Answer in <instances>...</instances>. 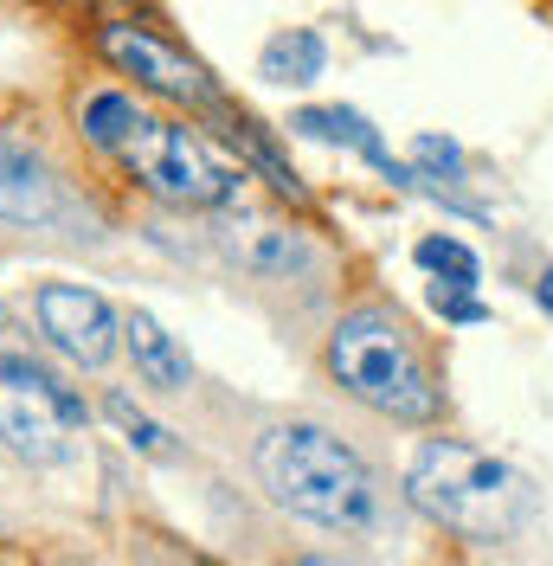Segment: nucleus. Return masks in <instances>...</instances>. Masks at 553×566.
<instances>
[{
  "label": "nucleus",
  "mask_w": 553,
  "mask_h": 566,
  "mask_svg": "<svg viewBox=\"0 0 553 566\" xmlns=\"http://www.w3.org/2000/svg\"><path fill=\"white\" fill-rule=\"evenodd\" d=\"M534 303H541V310L553 316V264L541 271V277H534Z\"/></svg>",
  "instance_id": "aec40b11"
},
{
  "label": "nucleus",
  "mask_w": 553,
  "mask_h": 566,
  "mask_svg": "<svg viewBox=\"0 0 553 566\" xmlns=\"http://www.w3.org/2000/svg\"><path fill=\"white\" fill-rule=\"evenodd\" d=\"M232 258H239L251 277H303V271H315V245L296 232V226H271V219H244V226H232Z\"/></svg>",
  "instance_id": "6e6552de"
},
{
  "label": "nucleus",
  "mask_w": 553,
  "mask_h": 566,
  "mask_svg": "<svg viewBox=\"0 0 553 566\" xmlns=\"http://www.w3.org/2000/svg\"><path fill=\"white\" fill-rule=\"evenodd\" d=\"M33 316H39V335L77 367H104L116 354V335H123V316L84 283H39Z\"/></svg>",
  "instance_id": "423d86ee"
},
{
  "label": "nucleus",
  "mask_w": 553,
  "mask_h": 566,
  "mask_svg": "<svg viewBox=\"0 0 553 566\" xmlns=\"http://www.w3.org/2000/svg\"><path fill=\"white\" fill-rule=\"evenodd\" d=\"M413 161H418V168H438V175H457V168H463V148L445 142V136H418L413 142Z\"/></svg>",
  "instance_id": "6ab92c4d"
},
{
  "label": "nucleus",
  "mask_w": 553,
  "mask_h": 566,
  "mask_svg": "<svg viewBox=\"0 0 553 566\" xmlns=\"http://www.w3.org/2000/svg\"><path fill=\"white\" fill-rule=\"evenodd\" d=\"M290 129H296V136H310V142H328V148H361V155H367L393 187H418V180H425L418 168H406V161H393V155H386V142L374 136V123H367L361 109L310 104V109H296V116H290Z\"/></svg>",
  "instance_id": "0eeeda50"
},
{
  "label": "nucleus",
  "mask_w": 553,
  "mask_h": 566,
  "mask_svg": "<svg viewBox=\"0 0 553 566\" xmlns=\"http://www.w3.org/2000/svg\"><path fill=\"white\" fill-rule=\"evenodd\" d=\"M104 419L116 424V431H123L129 444H136L142 458H174V431H168V424L148 419V412H142L129 392H109V399H104Z\"/></svg>",
  "instance_id": "dca6fc26"
},
{
  "label": "nucleus",
  "mask_w": 553,
  "mask_h": 566,
  "mask_svg": "<svg viewBox=\"0 0 553 566\" xmlns=\"http://www.w3.org/2000/svg\"><path fill=\"white\" fill-rule=\"evenodd\" d=\"M322 367L347 399H361L367 412H380L393 424L445 419V387L418 348V335L393 310H347L322 342Z\"/></svg>",
  "instance_id": "f257e3e1"
},
{
  "label": "nucleus",
  "mask_w": 553,
  "mask_h": 566,
  "mask_svg": "<svg viewBox=\"0 0 553 566\" xmlns=\"http://www.w3.org/2000/svg\"><path fill=\"white\" fill-rule=\"evenodd\" d=\"M77 123H84V142H91V148L123 155V142L148 123V109H142L129 91H91V97L77 104Z\"/></svg>",
  "instance_id": "ddd939ff"
},
{
  "label": "nucleus",
  "mask_w": 553,
  "mask_h": 566,
  "mask_svg": "<svg viewBox=\"0 0 553 566\" xmlns=\"http://www.w3.org/2000/svg\"><path fill=\"white\" fill-rule=\"evenodd\" d=\"M52 212H59V187L45 175V161L33 148H20V142H0V219L45 226Z\"/></svg>",
  "instance_id": "1a4fd4ad"
},
{
  "label": "nucleus",
  "mask_w": 553,
  "mask_h": 566,
  "mask_svg": "<svg viewBox=\"0 0 553 566\" xmlns=\"http://www.w3.org/2000/svg\"><path fill=\"white\" fill-rule=\"evenodd\" d=\"M413 258H418V264H425L438 283H457V290H477V283H483L477 251L457 245V239H438V232H431V239H418V245H413Z\"/></svg>",
  "instance_id": "f3484780"
},
{
  "label": "nucleus",
  "mask_w": 553,
  "mask_h": 566,
  "mask_svg": "<svg viewBox=\"0 0 553 566\" xmlns=\"http://www.w3.org/2000/svg\"><path fill=\"white\" fill-rule=\"evenodd\" d=\"M406 502L425 522L463 541H509L534 515V490L502 458H489L463 438H425L406 470Z\"/></svg>",
  "instance_id": "7ed1b4c3"
},
{
  "label": "nucleus",
  "mask_w": 553,
  "mask_h": 566,
  "mask_svg": "<svg viewBox=\"0 0 553 566\" xmlns=\"http://www.w3.org/2000/svg\"><path fill=\"white\" fill-rule=\"evenodd\" d=\"M97 52L104 65H116L123 77H136V91H155L168 104L187 109H219V91L200 59H187L174 39H161L155 27H136V20H104L97 27Z\"/></svg>",
  "instance_id": "39448f33"
},
{
  "label": "nucleus",
  "mask_w": 553,
  "mask_h": 566,
  "mask_svg": "<svg viewBox=\"0 0 553 566\" xmlns=\"http://www.w3.org/2000/svg\"><path fill=\"white\" fill-rule=\"evenodd\" d=\"M116 161H123L155 200H168V207H226L244 180V175H232V168H219L200 136H187V129H174V123H155V116L123 142Z\"/></svg>",
  "instance_id": "20e7f679"
},
{
  "label": "nucleus",
  "mask_w": 553,
  "mask_h": 566,
  "mask_svg": "<svg viewBox=\"0 0 553 566\" xmlns=\"http://www.w3.org/2000/svg\"><path fill=\"white\" fill-rule=\"evenodd\" d=\"M123 348H129L136 374L155 392H187L194 387V360H187V348H180L148 310H129V316H123Z\"/></svg>",
  "instance_id": "9d476101"
},
{
  "label": "nucleus",
  "mask_w": 553,
  "mask_h": 566,
  "mask_svg": "<svg viewBox=\"0 0 553 566\" xmlns=\"http://www.w3.org/2000/svg\"><path fill=\"white\" fill-rule=\"evenodd\" d=\"M258 483L276 509L303 515L315 528H367L380 515V490L361 451L303 419L271 424L258 438Z\"/></svg>",
  "instance_id": "f03ea898"
},
{
  "label": "nucleus",
  "mask_w": 553,
  "mask_h": 566,
  "mask_svg": "<svg viewBox=\"0 0 553 566\" xmlns=\"http://www.w3.org/2000/svg\"><path fill=\"white\" fill-rule=\"evenodd\" d=\"M226 136H232V148L244 155V168H251V175L264 180L271 193H283V200H296V207L310 200V187L296 180V168H290V161H283V155H276V148H271L264 136H258V123H244V116H232V123H226Z\"/></svg>",
  "instance_id": "2eb2a0df"
},
{
  "label": "nucleus",
  "mask_w": 553,
  "mask_h": 566,
  "mask_svg": "<svg viewBox=\"0 0 553 566\" xmlns=\"http://www.w3.org/2000/svg\"><path fill=\"white\" fill-rule=\"evenodd\" d=\"M431 310L445 322H463V328H477V322H489V303H477L470 290H457V283H438L431 290Z\"/></svg>",
  "instance_id": "a211bd4d"
},
{
  "label": "nucleus",
  "mask_w": 553,
  "mask_h": 566,
  "mask_svg": "<svg viewBox=\"0 0 553 566\" xmlns=\"http://www.w3.org/2000/svg\"><path fill=\"white\" fill-rule=\"evenodd\" d=\"M328 71V45L315 27H290V33L264 39V52H258V77L264 84H283V91H303Z\"/></svg>",
  "instance_id": "9b49d317"
},
{
  "label": "nucleus",
  "mask_w": 553,
  "mask_h": 566,
  "mask_svg": "<svg viewBox=\"0 0 553 566\" xmlns=\"http://www.w3.org/2000/svg\"><path fill=\"white\" fill-rule=\"evenodd\" d=\"M0 387L20 392V399H39V406H52L65 424H84L91 412H84V399L52 374V367H39V360H27V354H0Z\"/></svg>",
  "instance_id": "4468645a"
},
{
  "label": "nucleus",
  "mask_w": 553,
  "mask_h": 566,
  "mask_svg": "<svg viewBox=\"0 0 553 566\" xmlns=\"http://www.w3.org/2000/svg\"><path fill=\"white\" fill-rule=\"evenodd\" d=\"M65 431L71 424L52 412V406H0V438H7V451L13 458H27V463H59L71 451L65 444Z\"/></svg>",
  "instance_id": "f8f14e48"
}]
</instances>
